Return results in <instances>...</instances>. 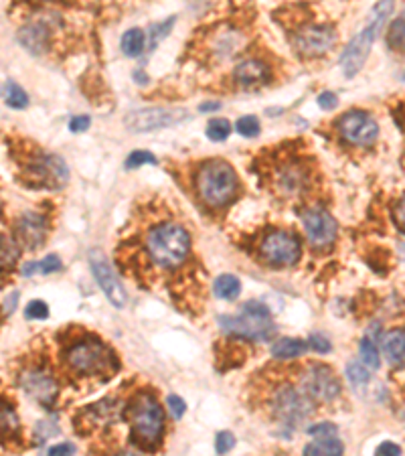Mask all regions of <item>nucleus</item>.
Segmentation results:
<instances>
[{"label":"nucleus","mask_w":405,"mask_h":456,"mask_svg":"<svg viewBox=\"0 0 405 456\" xmlns=\"http://www.w3.org/2000/svg\"><path fill=\"white\" fill-rule=\"evenodd\" d=\"M126 418L132 428V442L142 450H154L165 432V414L156 398L146 391L136 396L126 409Z\"/></svg>","instance_id":"obj_1"},{"label":"nucleus","mask_w":405,"mask_h":456,"mask_svg":"<svg viewBox=\"0 0 405 456\" xmlns=\"http://www.w3.org/2000/svg\"><path fill=\"white\" fill-rule=\"evenodd\" d=\"M391 13H393V0H379L371 8L365 26L353 37V41L347 45V49L340 55V67L347 77H355L363 70V65L369 57V51L373 47V41L377 39L379 31L383 28V24L387 23Z\"/></svg>","instance_id":"obj_2"},{"label":"nucleus","mask_w":405,"mask_h":456,"mask_svg":"<svg viewBox=\"0 0 405 456\" xmlns=\"http://www.w3.org/2000/svg\"><path fill=\"white\" fill-rule=\"evenodd\" d=\"M189 247H191L189 234L174 223H163L154 227L146 238V250L154 260V264H158L160 268H176L183 264L189 256Z\"/></svg>","instance_id":"obj_3"},{"label":"nucleus","mask_w":405,"mask_h":456,"mask_svg":"<svg viewBox=\"0 0 405 456\" xmlns=\"http://www.w3.org/2000/svg\"><path fill=\"white\" fill-rule=\"evenodd\" d=\"M197 189L209 207H223L235 197L238 174L225 161H209L199 170Z\"/></svg>","instance_id":"obj_4"},{"label":"nucleus","mask_w":405,"mask_h":456,"mask_svg":"<svg viewBox=\"0 0 405 456\" xmlns=\"http://www.w3.org/2000/svg\"><path fill=\"white\" fill-rule=\"evenodd\" d=\"M219 325L225 333L254 341H267L276 333V325L270 311L260 302H247L235 316H221Z\"/></svg>","instance_id":"obj_5"},{"label":"nucleus","mask_w":405,"mask_h":456,"mask_svg":"<svg viewBox=\"0 0 405 456\" xmlns=\"http://www.w3.org/2000/svg\"><path fill=\"white\" fill-rule=\"evenodd\" d=\"M67 363L79 375H112L118 371L114 353L99 341H79L67 351Z\"/></svg>","instance_id":"obj_6"},{"label":"nucleus","mask_w":405,"mask_h":456,"mask_svg":"<svg viewBox=\"0 0 405 456\" xmlns=\"http://www.w3.org/2000/svg\"><path fill=\"white\" fill-rule=\"evenodd\" d=\"M187 120V110L183 108H142L136 112H130L126 116V128L130 132H154V130H163L168 126L181 124Z\"/></svg>","instance_id":"obj_7"},{"label":"nucleus","mask_w":405,"mask_h":456,"mask_svg":"<svg viewBox=\"0 0 405 456\" xmlns=\"http://www.w3.org/2000/svg\"><path fill=\"white\" fill-rule=\"evenodd\" d=\"M88 260H90V268H92V274L96 278L97 286L106 294V298L112 302V307L124 309L126 300H128L126 298V290L122 286V282H119V278L116 276L112 264L108 262V258L99 250H92Z\"/></svg>","instance_id":"obj_8"},{"label":"nucleus","mask_w":405,"mask_h":456,"mask_svg":"<svg viewBox=\"0 0 405 456\" xmlns=\"http://www.w3.org/2000/svg\"><path fill=\"white\" fill-rule=\"evenodd\" d=\"M262 258L274 266H292L300 260L302 247L296 236L288 231H272L262 241Z\"/></svg>","instance_id":"obj_9"},{"label":"nucleus","mask_w":405,"mask_h":456,"mask_svg":"<svg viewBox=\"0 0 405 456\" xmlns=\"http://www.w3.org/2000/svg\"><path fill=\"white\" fill-rule=\"evenodd\" d=\"M274 412L282 424L298 426L312 414V404L302 391L294 387H282L274 400Z\"/></svg>","instance_id":"obj_10"},{"label":"nucleus","mask_w":405,"mask_h":456,"mask_svg":"<svg viewBox=\"0 0 405 456\" xmlns=\"http://www.w3.org/2000/svg\"><path fill=\"white\" fill-rule=\"evenodd\" d=\"M338 132L351 145L367 146L377 138L379 128H377V122L373 120L367 112L353 110V112H347L340 116Z\"/></svg>","instance_id":"obj_11"},{"label":"nucleus","mask_w":405,"mask_h":456,"mask_svg":"<svg viewBox=\"0 0 405 456\" xmlns=\"http://www.w3.org/2000/svg\"><path fill=\"white\" fill-rule=\"evenodd\" d=\"M302 225L312 247L324 250L336 238V221L322 207H310L302 213Z\"/></svg>","instance_id":"obj_12"},{"label":"nucleus","mask_w":405,"mask_h":456,"mask_svg":"<svg viewBox=\"0 0 405 456\" xmlns=\"http://www.w3.org/2000/svg\"><path fill=\"white\" fill-rule=\"evenodd\" d=\"M302 389L304 393L318 400V402H333L340 393V384L334 377L333 369L327 365H312L302 375Z\"/></svg>","instance_id":"obj_13"},{"label":"nucleus","mask_w":405,"mask_h":456,"mask_svg":"<svg viewBox=\"0 0 405 456\" xmlns=\"http://www.w3.org/2000/svg\"><path fill=\"white\" fill-rule=\"evenodd\" d=\"M336 33L329 24H310L296 35V49L306 57H318L333 49Z\"/></svg>","instance_id":"obj_14"},{"label":"nucleus","mask_w":405,"mask_h":456,"mask_svg":"<svg viewBox=\"0 0 405 456\" xmlns=\"http://www.w3.org/2000/svg\"><path fill=\"white\" fill-rule=\"evenodd\" d=\"M21 387L39 404L51 408L57 400V384L43 369H26L21 373Z\"/></svg>","instance_id":"obj_15"},{"label":"nucleus","mask_w":405,"mask_h":456,"mask_svg":"<svg viewBox=\"0 0 405 456\" xmlns=\"http://www.w3.org/2000/svg\"><path fill=\"white\" fill-rule=\"evenodd\" d=\"M31 174L43 187H51V189L65 185L69 179V170L65 167L63 158L55 154H41L39 158H35L31 163Z\"/></svg>","instance_id":"obj_16"},{"label":"nucleus","mask_w":405,"mask_h":456,"mask_svg":"<svg viewBox=\"0 0 405 456\" xmlns=\"http://www.w3.org/2000/svg\"><path fill=\"white\" fill-rule=\"evenodd\" d=\"M15 231H17V241L23 247L35 250L45 241V234H47L45 217L39 215V213H33V211H26V213L19 217Z\"/></svg>","instance_id":"obj_17"},{"label":"nucleus","mask_w":405,"mask_h":456,"mask_svg":"<svg viewBox=\"0 0 405 456\" xmlns=\"http://www.w3.org/2000/svg\"><path fill=\"white\" fill-rule=\"evenodd\" d=\"M381 349L385 359L393 367H405V331L393 329L383 335Z\"/></svg>","instance_id":"obj_18"},{"label":"nucleus","mask_w":405,"mask_h":456,"mask_svg":"<svg viewBox=\"0 0 405 456\" xmlns=\"http://www.w3.org/2000/svg\"><path fill=\"white\" fill-rule=\"evenodd\" d=\"M267 75H270L267 65L262 63V61H258V59H247V61L239 63L238 67H235V72H233L235 81H238L239 86H245V88L263 83L267 79Z\"/></svg>","instance_id":"obj_19"},{"label":"nucleus","mask_w":405,"mask_h":456,"mask_svg":"<svg viewBox=\"0 0 405 456\" xmlns=\"http://www.w3.org/2000/svg\"><path fill=\"white\" fill-rule=\"evenodd\" d=\"M306 353V343L300 341V339H292V336H284V339H278L274 345H272V357L280 361H290L298 359Z\"/></svg>","instance_id":"obj_20"},{"label":"nucleus","mask_w":405,"mask_h":456,"mask_svg":"<svg viewBox=\"0 0 405 456\" xmlns=\"http://www.w3.org/2000/svg\"><path fill=\"white\" fill-rule=\"evenodd\" d=\"M342 453H345L342 442L333 436H316V440L304 446L306 456H340Z\"/></svg>","instance_id":"obj_21"},{"label":"nucleus","mask_w":405,"mask_h":456,"mask_svg":"<svg viewBox=\"0 0 405 456\" xmlns=\"http://www.w3.org/2000/svg\"><path fill=\"white\" fill-rule=\"evenodd\" d=\"M276 181H278V189L286 193V195H296V193L302 191L304 185H306V177H304L302 168L298 167L282 168Z\"/></svg>","instance_id":"obj_22"},{"label":"nucleus","mask_w":405,"mask_h":456,"mask_svg":"<svg viewBox=\"0 0 405 456\" xmlns=\"http://www.w3.org/2000/svg\"><path fill=\"white\" fill-rule=\"evenodd\" d=\"M21 43L33 53H41L47 47V33L41 24H28L21 31Z\"/></svg>","instance_id":"obj_23"},{"label":"nucleus","mask_w":405,"mask_h":456,"mask_svg":"<svg viewBox=\"0 0 405 456\" xmlns=\"http://www.w3.org/2000/svg\"><path fill=\"white\" fill-rule=\"evenodd\" d=\"M2 97L4 104L13 110H24L28 106V96L19 83H15L13 79H6L2 86Z\"/></svg>","instance_id":"obj_24"},{"label":"nucleus","mask_w":405,"mask_h":456,"mask_svg":"<svg viewBox=\"0 0 405 456\" xmlns=\"http://www.w3.org/2000/svg\"><path fill=\"white\" fill-rule=\"evenodd\" d=\"M215 296L221 300H235L241 292V282L231 274H221L213 284Z\"/></svg>","instance_id":"obj_25"},{"label":"nucleus","mask_w":405,"mask_h":456,"mask_svg":"<svg viewBox=\"0 0 405 456\" xmlns=\"http://www.w3.org/2000/svg\"><path fill=\"white\" fill-rule=\"evenodd\" d=\"M144 45H146V35L140 28H130L122 37V51L128 57H138L142 53Z\"/></svg>","instance_id":"obj_26"},{"label":"nucleus","mask_w":405,"mask_h":456,"mask_svg":"<svg viewBox=\"0 0 405 456\" xmlns=\"http://www.w3.org/2000/svg\"><path fill=\"white\" fill-rule=\"evenodd\" d=\"M387 43L393 51H405V13H402L389 26Z\"/></svg>","instance_id":"obj_27"},{"label":"nucleus","mask_w":405,"mask_h":456,"mask_svg":"<svg viewBox=\"0 0 405 456\" xmlns=\"http://www.w3.org/2000/svg\"><path fill=\"white\" fill-rule=\"evenodd\" d=\"M358 355H361V361H363L369 369H379V367H381V357H379V351H377V347L373 345V341L363 339V341L358 343Z\"/></svg>","instance_id":"obj_28"},{"label":"nucleus","mask_w":405,"mask_h":456,"mask_svg":"<svg viewBox=\"0 0 405 456\" xmlns=\"http://www.w3.org/2000/svg\"><path fill=\"white\" fill-rule=\"evenodd\" d=\"M231 134V124L225 118H213L207 124V136L213 142H223Z\"/></svg>","instance_id":"obj_29"},{"label":"nucleus","mask_w":405,"mask_h":456,"mask_svg":"<svg viewBox=\"0 0 405 456\" xmlns=\"http://www.w3.org/2000/svg\"><path fill=\"white\" fill-rule=\"evenodd\" d=\"M347 377L349 382L355 385V387H363V385L369 384V371H367V365L365 363H358V361H351L347 365Z\"/></svg>","instance_id":"obj_30"},{"label":"nucleus","mask_w":405,"mask_h":456,"mask_svg":"<svg viewBox=\"0 0 405 456\" xmlns=\"http://www.w3.org/2000/svg\"><path fill=\"white\" fill-rule=\"evenodd\" d=\"M17 260H19V245L15 243V240L2 236V272L13 270Z\"/></svg>","instance_id":"obj_31"},{"label":"nucleus","mask_w":405,"mask_h":456,"mask_svg":"<svg viewBox=\"0 0 405 456\" xmlns=\"http://www.w3.org/2000/svg\"><path fill=\"white\" fill-rule=\"evenodd\" d=\"M235 130H238L241 136H245V138H256L262 128H260V122H258L256 116H243L235 124Z\"/></svg>","instance_id":"obj_32"},{"label":"nucleus","mask_w":405,"mask_h":456,"mask_svg":"<svg viewBox=\"0 0 405 456\" xmlns=\"http://www.w3.org/2000/svg\"><path fill=\"white\" fill-rule=\"evenodd\" d=\"M0 420H2V436H10L13 432H17V428H19V418H17V414H15V409L10 408L8 404H2V416H0Z\"/></svg>","instance_id":"obj_33"},{"label":"nucleus","mask_w":405,"mask_h":456,"mask_svg":"<svg viewBox=\"0 0 405 456\" xmlns=\"http://www.w3.org/2000/svg\"><path fill=\"white\" fill-rule=\"evenodd\" d=\"M144 165H156V156L146 152V150H134L128 158H126V167L136 168L144 167Z\"/></svg>","instance_id":"obj_34"},{"label":"nucleus","mask_w":405,"mask_h":456,"mask_svg":"<svg viewBox=\"0 0 405 456\" xmlns=\"http://www.w3.org/2000/svg\"><path fill=\"white\" fill-rule=\"evenodd\" d=\"M24 316L31 318V320H43L49 316V307L47 302L43 300H31L24 309Z\"/></svg>","instance_id":"obj_35"},{"label":"nucleus","mask_w":405,"mask_h":456,"mask_svg":"<svg viewBox=\"0 0 405 456\" xmlns=\"http://www.w3.org/2000/svg\"><path fill=\"white\" fill-rule=\"evenodd\" d=\"M233 446H235V436H233V434L227 432V430L217 434V438H215V450H217L219 455H227Z\"/></svg>","instance_id":"obj_36"},{"label":"nucleus","mask_w":405,"mask_h":456,"mask_svg":"<svg viewBox=\"0 0 405 456\" xmlns=\"http://www.w3.org/2000/svg\"><path fill=\"white\" fill-rule=\"evenodd\" d=\"M172 23H174V19H168V21H165V23L154 24V26L150 28V31H152V35H150V49L156 47V45H158V41L167 37L168 31H170V26H172Z\"/></svg>","instance_id":"obj_37"},{"label":"nucleus","mask_w":405,"mask_h":456,"mask_svg":"<svg viewBox=\"0 0 405 456\" xmlns=\"http://www.w3.org/2000/svg\"><path fill=\"white\" fill-rule=\"evenodd\" d=\"M167 406H168V412L172 414L174 420H181V418L185 416V412H187V404H185L179 396H168Z\"/></svg>","instance_id":"obj_38"},{"label":"nucleus","mask_w":405,"mask_h":456,"mask_svg":"<svg viewBox=\"0 0 405 456\" xmlns=\"http://www.w3.org/2000/svg\"><path fill=\"white\" fill-rule=\"evenodd\" d=\"M59 268H61V260H59V256H55V254H51L45 260L39 262V272H41V274H53V272H57Z\"/></svg>","instance_id":"obj_39"},{"label":"nucleus","mask_w":405,"mask_h":456,"mask_svg":"<svg viewBox=\"0 0 405 456\" xmlns=\"http://www.w3.org/2000/svg\"><path fill=\"white\" fill-rule=\"evenodd\" d=\"M310 347H312L316 353H329V351H331V341L322 335H312L310 336Z\"/></svg>","instance_id":"obj_40"},{"label":"nucleus","mask_w":405,"mask_h":456,"mask_svg":"<svg viewBox=\"0 0 405 456\" xmlns=\"http://www.w3.org/2000/svg\"><path fill=\"white\" fill-rule=\"evenodd\" d=\"M308 434L310 436H334V434H336V426L331 424V422L316 424V426H310Z\"/></svg>","instance_id":"obj_41"},{"label":"nucleus","mask_w":405,"mask_h":456,"mask_svg":"<svg viewBox=\"0 0 405 456\" xmlns=\"http://www.w3.org/2000/svg\"><path fill=\"white\" fill-rule=\"evenodd\" d=\"M316 101H318V106H320L322 110H334L336 104H338V99H336L333 92H322L320 96L316 97Z\"/></svg>","instance_id":"obj_42"},{"label":"nucleus","mask_w":405,"mask_h":456,"mask_svg":"<svg viewBox=\"0 0 405 456\" xmlns=\"http://www.w3.org/2000/svg\"><path fill=\"white\" fill-rule=\"evenodd\" d=\"M90 124H92L90 116H75V118H72V122H69V130L75 132V134H79V132H85V130L90 128Z\"/></svg>","instance_id":"obj_43"},{"label":"nucleus","mask_w":405,"mask_h":456,"mask_svg":"<svg viewBox=\"0 0 405 456\" xmlns=\"http://www.w3.org/2000/svg\"><path fill=\"white\" fill-rule=\"evenodd\" d=\"M49 455L51 456L75 455V446H73L72 442H61V444H55L53 448H49Z\"/></svg>","instance_id":"obj_44"},{"label":"nucleus","mask_w":405,"mask_h":456,"mask_svg":"<svg viewBox=\"0 0 405 456\" xmlns=\"http://www.w3.org/2000/svg\"><path fill=\"white\" fill-rule=\"evenodd\" d=\"M377 455L397 456V455H402V448H399L397 444H393V442H383V444L377 446Z\"/></svg>","instance_id":"obj_45"},{"label":"nucleus","mask_w":405,"mask_h":456,"mask_svg":"<svg viewBox=\"0 0 405 456\" xmlns=\"http://www.w3.org/2000/svg\"><path fill=\"white\" fill-rule=\"evenodd\" d=\"M17 302H19V292H13L10 298H4V311H2V314H4V316L10 314V312L15 311Z\"/></svg>","instance_id":"obj_46"},{"label":"nucleus","mask_w":405,"mask_h":456,"mask_svg":"<svg viewBox=\"0 0 405 456\" xmlns=\"http://www.w3.org/2000/svg\"><path fill=\"white\" fill-rule=\"evenodd\" d=\"M21 272H23V276H26V278L33 276L35 272H39V262H28V264H24Z\"/></svg>","instance_id":"obj_47"},{"label":"nucleus","mask_w":405,"mask_h":456,"mask_svg":"<svg viewBox=\"0 0 405 456\" xmlns=\"http://www.w3.org/2000/svg\"><path fill=\"white\" fill-rule=\"evenodd\" d=\"M397 221L405 225V195L402 197V201H399V205H397Z\"/></svg>","instance_id":"obj_48"},{"label":"nucleus","mask_w":405,"mask_h":456,"mask_svg":"<svg viewBox=\"0 0 405 456\" xmlns=\"http://www.w3.org/2000/svg\"><path fill=\"white\" fill-rule=\"evenodd\" d=\"M219 108H221L219 101H209V104H201V106H199L201 112H213V110H219Z\"/></svg>","instance_id":"obj_49"},{"label":"nucleus","mask_w":405,"mask_h":456,"mask_svg":"<svg viewBox=\"0 0 405 456\" xmlns=\"http://www.w3.org/2000/svg\"><path fill=\"white\" fill-rule=\"evenodd\" d=\"M402 252H404V256H405V243H404V245H402Z\"/></svg>","instance_id":"obj_50"}]
</instances>
